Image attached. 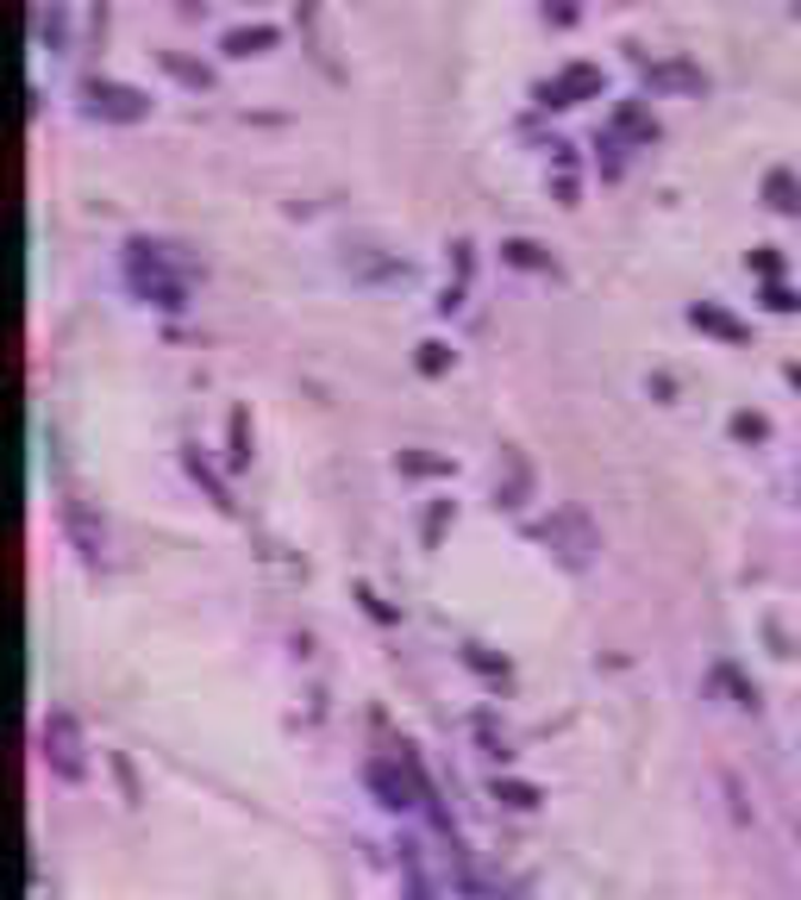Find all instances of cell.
<instances>
[{"label": "cell", "mask_w": 801, "mask_h": 900, "mask_svg": "<svg viewBox=\"0 0 801 900\" xmlns=\"http://www.w3.org/2000/svg\"><path fill=\"white\" fill-rule=\"evenodd\" d=\"M275 39H282V32L257 20V25H232V32L219 39V51H226V57H257V51H270Z\"/></svg>", "instance_id": "cell-7"}, {"label": "cell", "mask_w": 801, "mask_h": 900, "mask_svg": "<svg viewBox=\"0 0 801 900\" xmlns=\"http://www.w3.org/2000/svg\"><path fill=\"white\" fill-rule=\"evenodd\" d=\"M226 457H232V469H245V463H251V438H245V406L232 413V451H226Z\"/></svg>", "instance_id": "cell-17"}, {"label": "cell", "mask_w": 801, "mask_h": 900, "mask_svg": "<svg viewBox=\"0 0 801 900\" xmlns=\"http://www.w3.org/2000/svg\"><path fill=\"white\" fill-rule=\"evenodd\" d=\"M714 675H721V688L733 694L739 707H758V688H745V682H739V670H733V663H721V670H714Z\"/></svg>", "instance_id": "cell-16"}, {"label": "cell", "mask_w": 801, "mask_h": 900, "mask_svg": "<svg viewBox=\"0 0 801 900\" xmlns=\"http://www.w3.org/2000/svg\"><path fill=\"white\" fill-rule=\"evenodd\" d=\"M445 369H451V345L426 338V345H420V376H445Z\"/></svg>", "instance_id": "cell-15"}, {"label": "cell", "mask_w": 801, "mask_h": 900, "mask_svg": "<svg viewBox=\"0 0 801 900\" xmlns=\"http://www.w3.org/2000/svg\"><path fill=\"white\" fill-rule=\"evenodd\" d=\"M489 794H495L501 806H513V813H532V806H539V788H532V782H501V776H495Z\"/></svg>", "instance_id": "cell-10"}, {"label": "cell", "mask_w": 801, "mask_h": 900, "mask_svg": "<svg viewBox=\"0 0 801 900\" xmlns=\"http://www.w3.org/2000/svg\"><path fill=\"white\" fill-rule=\"evenodd\" d=\"M764 200H770L777 213H801V182L789 170H770L764 175Z\"/></svg>", "instance_id": "cell-9"}, {"label": "cell", "mask_w": 801, "mask_h": 900, "mask_svg": "<svg viewBox=\"0 0 801 900\" xmlns=\"http://www.w3.org/2000/svg\"><path fill=\"white\" fill-rule=\"evenodd\" d=\"M63 513H69V532H76L82 556H100V532H95V525H88V507H82V500H69Z\"/></svg>", "instance_id": "cell-11"}, {"label": "cell", "mask_w": 801, "mask_h": 900, "mask_svg": "<svg viewBox=\"0 0 801 900\" xmlns=\"http://www.w3.org/2000/svg\"><path fill=\"white\" fill-rule=\"evenodd\" d=\"M364 782L376 788V801L389 806V813H408V806H420V788H413V776H408V763L394 757V763H382L376 757L370 769H364Z\"/></svg>", "instance_id": "cell-5"}, {"label": "cell", "mask_w": 801, "mask_h": 900, "mask_svg": "<svg viewBox=\"0 0 801 900\" xmlns=\"http://www.w3.org/2000/svg\"><path fill=\"white\" fill-rule=\"evenodd\" d=\"M82 107L95 119H113V126H132V119L151 113V95L132 88V82H107V76H88L82 82Z\"/></svg>", "instance_id": "cell-1"}, {"label": "cell", "mask_w": 801, "mask_h": 900, "mask_svg": "<svg viewBox=\"0 0 801 900\" xmlns=\"http://www.w3.org/2000/svg\"><path fill=\"white\" fill-rule=\"evenodd\" d=\"M751 269H758V275H777L782 257H777V250H758V257H751Z\"/></svg>", "instance_id": "cell-22"}, {"label": "cell", "mask_w": 801, "mask_h": 900, "mask_svg": "<svg viewBox=\"0 0 801 900\" xmlns=\"http://www.w3.org/2000/svg\"><path fill=\"white\" fill-rule=\"evenodd\" d=\"M770 425L758 420V413H733V438H764Z\"/></svg>", "instance_id": "cell-20"}, {"label": "cell", "mask_w": 801, "mask_h": 900, "mask_svg": "<svg viewBox=\"0 0 801 900\" xmlns=\"http://www.w3.org/2000/svg\"><path fill=\"white\" fill-rule=\"evenodd\" d=\"M764 307H770V313H795L801 301H795V294H789L782 282H770V288H764Z\"/></svg>", "instance_id": "cell-19"}, {"label": "cell", "mask_w": 801, "mask_h": 900, "mask_svg": "<svg viewBox=\"0 0 801 900\" xmlns=\"http://www.w3.org/2000/svg\"><path fill=\"white\" fill-rule=\"evenodd\" d=\"M401 876H408V900H432L426 869H420V857H413V844H401Z\"/></svg>", "instance_id": "cell-12"}, {"label": "cell", "mask_w": 801, "mask_h": 900, "mask_svg": "<svg viewBox=\"0 0 801 900\" xmlns=\"http://www.w3.org/2000/svg\"><path fill=\"white\" fill-rule=\"evenodd\" d=\"M39 39L51 44V51L63 44V13H57V7H44V13H39Z\"/></svg>", "instance_id": "cell-18"}, {"label": "cell", "mask_w": 801, "mask_h": 900, "mask_svg": "<svg viewBox=\"0 0 801 900\" xmlns=\"http://www.w3.org/2000/svg\"><path fill=\"white\" fill-rule=\"evenodd\" d=\"M795 838H801V832H795Z\"/></svg>", "instance_id": "cell-25"}, {"label": "cell", "mask_w": 801, "mask_h": 900, "mask_svg": "<svg viewBox=\"0 0 801 900\" xmlns=\"http://www.w3.org/2000/svg\"><path fill=\"white\" fill-rule=\"evenodd\" d=\"M789 382H795V388H801V364H789Z\"/></svg>", "instance_id": "cell-24"}, {"label": "cell", "mask_w": 801, "mask_h": 900, "mask_svg": "<svg viewBox=\"0 0 801 900\" xmlns=\"http://www.w3.org/2000/svg\"><path fill=\"white\" fill-rule=\"evenodd\" d=\"M156 63H163L176 82H188L195 95H207V88H214V69H207V63H195V57H182V51H156Z\"/></svg>", "instance_id": "cell-8"}, {"label": "cell", "mask_w": 801, "mask_h": 900, "mask_svg": "<svg viewBox=\"0 0 801 900\" xmlns=\"http://www.w3.org/2000/svg\"><path fill=\"white\" fill-rule=\"evenodd\" d=\"M401 469H420V476H432V469H451V463H439V457H401Z\"/></svg>", "instance_id": "cell-23"}, {"label": "cell", "mask_w": 801, "mask_h": 900, "mask_svg": "<svg viewBox=\"0 0 801 900\" xmlns=\"http://www.w3.org/2000/svg\"><path fill=\"white\" fill-rule=\"evenodd\" d=\"M445 519H451V500H439L426 513V544H439V532H445Z\"/></svg>", "instance_id": "cell-21"}, {"label": "cell", "mask_w": 801, "mask_h": 900, "mask_svg": "<svg viewBox=\"0 0 801 900\" xmlns=\"http://www.w3.org/2000/svg\"><path fill=\"white\" fill-rule=\"evenodd\" d=\"M689 326L714 332V338H726V345H745V338H751V332H745L739 319H733V313L721 307V301H695V307H689Z\"/></svg>", "instance_id": "cell-6"}, {"label": "cell", "mask_w": 801, "mask_h": 900, "mask_svg": "<svg viewBox=\"0 0 801 900\" xmlns=\"http://www.w3.org/2000/svg\"><path fill=\"white\" fill-rule=\"evenodd\" d=\"M651 82H670V88H702V76L689 69V63H658V69H646Z\"/></svg>", "instance_id": "cell-14"}, {"label": "cell", "mask_w": 801, "mask_h": 900, "mask_svg": "<svg viewBox=\"0 0 801 900\" xmlns=\"http://www.w3.org/2000/svg\"><path fill=\"white\" fill-rule=\"evenodd\" d=\"M539 538H545L551 551L564 556L570 570H583L588 556H595V525H588V513L583 507H558V513L539 525Z\"/></svg>", "instance_id": "cell-3"}, {"label": "cell", "mask_w": 801, "mask_h": 900, "mask_svg": "<svg viewBox=\"0 0 801 900\" xmlns=\"http://www.w3.org/2000/svg\"><path fill=\"white\" fill-rule=\"evenodd\" d=\"M39 757L51 776H63V782H82V769H88V757H82V731L69 713H51L39 726Z\"/></svg>", "instance_id": "cell-2"}, {"label": "cell", "mask_w": 801, "mask_h": 900, "mask_svg": "<svg viewBox=\"0 0 801 900\" xmlns=\"http://www.w3.org/2000/svg\"><path fill=\"white\" fill-rule=\"evenodd\" d=\"M595 95H602V69L595 63H564L551 82H539L545 107H576V100H595Z\"/></svg>", "instance_id": "cell-4"}, {"label": "cell", "mask_w": 801, "mask_h": 900, "mask_svg": "<svg viewBox=\"0 0 801 900\" xmlns=\"http://www.w3.org/2000/svg\"><path fill=\"white\" fill-rule=\"evenodd\" d=\"M501 257H508V263H520V269H545L551 257H539V245H532V238H508V245H501Z\"/></svg>", "instance_id": "cell-13"}]
</instances>
